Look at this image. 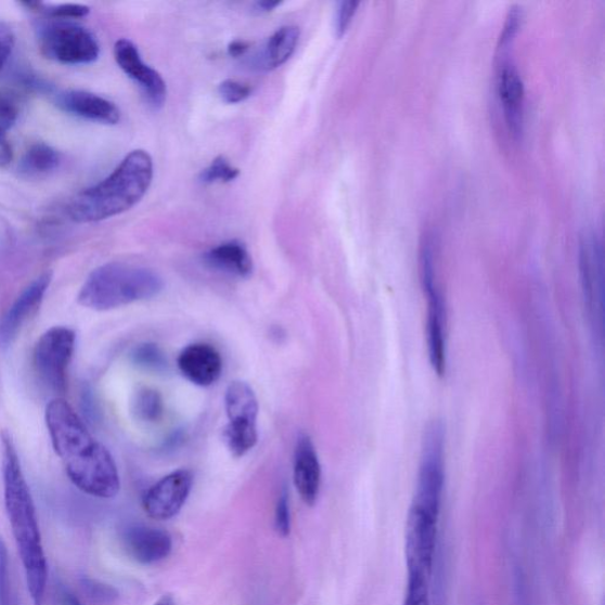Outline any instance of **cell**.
Listing matches in <instances>:
<instances>
[{"mask_svg": "<svg viewBox=\"0 0 605 605\" xmlns=\"http://www.w3.org/2000/svg\"><path fill=\"white\" fill-rule=\"evenodd\" d=\"M322 471L318 452L307 434H300L294 458V481L301 501L308 506L318 502L321 490Z\"/></svg>", "mask_w": 605, "mask_h": 605, "instance_id": "cell-15", "label": "cell"}, {"mask_svg": "<svg viewBox=\"0 0 605 605\" xmlns=\"http://www.w3.org/2000/svg\"><path fill=\"white\" fill-rule=\"evenodd\" d=\"M206 266L216 271L247 279L253 274L254 261L240 242H228L210 248L204 256Z\"/></svg>", "mask_w": 605, "mask_h": 605, "instance_id": "cell-19", "label": "cell"}, {"mask_svg": "<svg viewBox=\"0 0 605 605\" xmlns=\"http://www.w3.org/2000/svg\"><path fill=\"white\" fill-rule=\"evenodd\" d=\"M4 503L34 605H46L48 562L34 498L10 434H2Z\"/></svg>", "mask_w": 605, "mask_h": 605, "instance_id": "cell-2", "label": "cell"}, {"mask_svg": "<svg viewBox=\"0 0 605 605\" xmlns=\"http://www.w3.org/2000/svg\"><path fill=\"white\" fill-rule=\"evenodd\" d=\"M38 41L43 54L68 65L94 63L100 56L98 39L85 26L72 21L39 23Z\"/></svg>", "mask_w": 605, "mask_h": 605, "instance_id": "cell-6", "label": "cell"}, {"mask_svg": "<svg viewBox=\"0 0 605 605\" xmlns=\"http://www.w3.org/2000/svg\"><path fill=\"white\" fill-rule=\"evenodd\" d=\"M15 43V34L7 23L0 22V72L5 67Z\"/></svg>", "mask_w": 605, "mask_h": 605, "instance_id": "cell-30", "label": "cell"}, {"mask_svg": "<svg viewBox=\"0 0 605 605\" xmlns=\"http://www.w3.org/2000/svg\"><path fill=\"white\" fill-rule=\"evenodd\" d=\"M131 359H133L136 364L149 368V370H160L166 364L163 351L159 347L151 344L138 347L131 353Z\"/></svg>", "mask_w": 605, "mask_h": 605, "instance_id": "cell-26", "label": "cell"}, {"mask_svg": "<svg viewBox=\"0 0 605 605\" xmlns=\"http://www.w3.org/2000/svg\"><path fill=\"white\" fill-rule=\"evenodd\" d=\"M226 408L229 424L222 432V439L233 456H244L258 441L259 407L252 386L233 381L227 389Z\"/></svg>", "mask_w": 605, "mask_h": 605, "instance_id": "cell-8", "label": "cell"}, {"mask_svg": "<svg viewBox=\"0 0 605 605\" xmlns=\"http://www.w3.org/2000/svg\"><path fill=\"white\" fill-rule=\"evenodd\" d=\"M274 529L275 532H278V535L282 538L291 536L292 516L291 505H288V497L286 491H283L279 499L278 506H275Z\"/></svg>", "mask_w": 605, "mask_h": 605, "instance_id": "cell-29", "label": "cell"}, {"mask_svg": "<svg viewBox=\"0 0 605 605\" xmlns=\"http://www.w3.org/2000/svg\"><path fill=\"white\" fill-rule=\"evenodd\" d=\"M239 176V168L233 167L226 156H218L203 170L201 180L204 183L230 182Z\"/></svg>", "mask_w": 605, "mask_h": 605, "instance_id": "cell-25", "label": "cell"}, {"mask_svg": "<svg viewBox=\"0 0 605 605\" xmlns=\"http://www.w3.org/2000/svg\"><path fill=\"white\" fill-rule=\"evenodd\" d=\"M51 280V272L42 273L12 302L0 322V345L9 347L16 339L22 327L41 307Z\"/></svg>", "mask_w": 605, "mask_h": 605, "instance_id": "cell-14", "label": "cell"}, {"mask_svg": "<svg viewBox=\"0 0 605 605\" xmlns=\"http://www.w3.org/2000/svg\"><path fill=\"white\" fill-rule=\"evenodd\" d=\"M218 91L222 101L235 104L252 96L253 88L240 81L227 80L220 83Z\"/></svg>", "mask_w": 605, "mask_h": 605, "instance_id": "cell-28", "label": "cell"}, {"mask_svg": "<svg viewBox=\"0 0 605 605\" xmlns=\"http://www.w3.org/2000/svg\"><path fill=\"white\" fill-rule=\"evenodd\" d=\"M441 574V568H440ZM443 576L442 574L438 578L437 590L434 591L432 605H445V591H443Z\"/></svg>", "mask_w": 605, "mask_h": 605, "instance_id": "cell-35", "label": "cell"}, {"mask_svg": "<svg viewBox=\"0 0 605 605\" xmlns=\"http://www.w3.org/2000/svg\"><path fill=\"white\" fill-rule=\"evenodd\" d=\"M154 605H177V604L172 596L165 595L159 601H157Z\"/></svg>", "mask_w": 605, "mask_h": 605, "instance_id": "cell-37", "label": "cell"}, {"mask_svg": "<svg viewBox=\"0 0 605 605\" xmlns=\"http://www.w3.org/2000/svg\"><path fill=\"white\" fill-rule=\"evenodd\" d=\"M0 605H12L10 558L2 536H0Z\"/></svg>", "mask_w": 605, "mask_h": 605, "instance_id": "cell-27", "label": "cell"}, {"mask_svg": "<svg viewBox=\"0 0 605 605\" xmlns=\"http://www.w3.org/2000/svg\"><path fill=\"white\" fill-rule=\"evenodd\" d=\"M121 541L127 555L142 565L166 559L173 549L172 537L167 531L144 524L128 525Z\"/></svg>", "mask_w": 605, "mask_h": 605, "instance_id": "cell-13", "label": "cell"}, {"mask_svg": "<svg viewBox=\"0 0 605 605\" xmlns=\"http://www.w3.org/2000/svg\"><path fill=\"white\" fill-rule=\"evenodd\" d=\"M442 502L414 495L404 539L407 576L433 578L436 567Z\"/></svg>", "mask_w": 605, "mask_h": 605, "instance_id": "cell-5", "label": "cell"}, {"mask_svg": "<svg viewBox=\"0 0 605 605\" xmlns=\"http://www.w3.org/2000/svg\"><path fill=\"white\" fill-rule=\"evenodd\" d=\"M281 3L280 2H269V0H266V2H257L255 4V10L257 12H270L273 11L275 8L280 7Z\"/></svg>", "mask_w": 605, "mask_h": 605, "instance_id": "cell-36", "label": "cell"}, {"mask_svg": "<svg viewBox=\"0 0 605 605\" xmlns=\"http://www.w3.org/2000/svg\"><path fill=\"white\" fill-rule=\"evenodd\" d=\"M57 605H83L72 590L63 584L56 587Z\"/></svg>", "mask_w": 605, "mask_h": 605, "instance_id": "cell-33", "label": "cell"}, {"mask_svg": "<svg viewBox=\"0 0 605 605\" xmlns=\"http://www.w3.org/2000/svg\"><path fill=\"white\" fill-rule=\"evenodd\" d=\"M163 411V399L159 392L144 389L138 394L136 412L140 419L153 423V421L160 419Z\"/></svg>", "mask_w": 605, "mask_h": 605, "instance_id": "cell-24", "label": "cell"}, {"mask_svg": "<svg viewBox=\"0 0 605 605\" xmlns=\"http://www.w3.org/2000/svg\"><path fill=\"white\" fill-rule=\"evenodd\" d=\"M420 274L427 298V344L429 361L434 372L439 376L446 373L447 340L446 309L434 269L433 245L426 240L420 252Z\"/></svg>", "mask_w": 605, "mask_h": 605, "instance_id": "cell-9", "label": "cell"}, {"mask_svg": "<svg viewBox=\"0 0 605 605\" xmlns=\"http://www.w3.org/2000/svg\"><path fill=\"white\" fill-rule=\"evenodd\" d=\"M193 486L189 469H178L157 481L143 497V509L155 520L175 518L186 504Z\"/></svg>", "mask_w": 605, "mask_h": 605, "instance_id": "cell-11", "label": "cell"}, {"mask_svg": "<svg viewBox=\"0 0 605 605\" xmlns=\"http://www.w3.org/2000/svg\"><path fill=\"white\" fill-rule=\"evenodd\" d=\"M249 49V44L245 41H233L229 46V55L232 57H241L246 54V51Z\"/></svg>", "mask_w": 605, "mask_h": 605, "instance_id": "cell-34", "label": "cell"}, {"mask_svg": "<svg viewBox=\"0 0 605 605\" xmlns=\"http://www.w3.org/2000/svg\"><path fill=\"white\" fill-rule=\"evenodd\" d=\"M61 156L54 149L43 142H37L26 151L21 163V170L28 176H43L55 170Z\"/></svg>", "mask_w": 605, "mask_h": 605, "instance_id": "cell-21", "label": "cell"}, {"mask_svg": "<svg viewBox=\"0 0 605 605\" xmlns=\"http://www.w3.org/2000/svg\"><path fill=\"white\" fill-rule=\"evenodd\" d=\"M497 89L510 133L518 138L523 128L524 86L515 65L503 63L499 69Z\"/></svg>", "mask_w": 605, "mask_h": 605, "instance_id": "cell-18", "label": "cell"}, {"mask_svg": "<svg viewBox=\"0 0 605 605\" xmlns=\"http://www.w3.org/2000/svg\"><path fill=\"white\" fill-rule=\"evenodd\" d=\"M9 129L0 125V167H7L13 159V152L8 139Z\"/></svg>", "mask_w": 605, "mask_h": 605, "instance_id": "cell-32", "label": "cell"}, {"mask_svg": "<svg viewBox=\"0 0 605 605\" xmlns=\"http://www.w3.org/2000/svg\"><path fill=\"white\" fill-rule=\"evenodd\" d=\"M580 269L585 308L591 325L603 331L604 267L602 245L595 233H587L580 246Z\"/></svg>", "mask_w": 605, "mask_h": 605, "instance_id": "cell-10", "label": "cell"}, {"mask_svg": "<svg viewBox=\"0 0 605 605\" xmlns=\"http://www.w3.org/2000/svg\"><path fill=\"white\" fill-rule=\"evenodd\" d=\"M59 107L85 120L116 125L121 120V112L116 104L90 91L68 90L57 98Z\"/></svg>", "mask_w": 605, "mask_h": 605, "instance_id": "cell-17", "label": "cell"}, {"mask_svg": "<svg viewBox=\"0 0 605 605\" xmlns=\"http://www.w3.org/2000/svg\"><path fill=\"white\" fill-rule=\"evenodd\" d=\"M152 179L151 155L141 150L133 151L110 177L74 196L68 208L69 217L78 223H91L123 215L143 198Z\"/></svg>", "mask_w": 605, "mask_h": 605, "instance_id": "cell-3", "label": "cell"}, {"mask_svg": "<svg viewBox=\"0 0 605 605\" xmlns=\"http://www.w3.org/2000/svg\"><path fill=\"white\" fill-rule=\"evenodd\" d=\"M481 605V604H480Z\"/></svg>", "mask_w": 605, "mask_h": 605, "instance_id": "cell-38", "label": "cell"}, {"mask_svg": "<svg viewBox=\"0 0 605 605\" xmlns=\"http://www.w3.org/2000/svg\"><path fill=\"white\" fill-rule=\"evenodd\" d=\"M359 5L360 3L358 2L339 3L336 15V33L338 37H342L347 33Z\"/></svg>", "mask_w": 605, "mask_h": 605, "instance_id": "cell-31", "label": "cell"}, {"mask_svg": "<svg viewBox=\"0 0 605 605\" xmlns=\"http://www.w3.org/2000/svg\"><path fill=\"white\" fill-rule=\"evenodd\" d=\"M114 56L118 67L136 81L154 110H159L167 98V86L163 76L141 59L139 49L129 39H118L114 47Z\"/></svg>", "mask_w": 605, "mask_h": 605, "instance_id": "cell-12", "label": "cell"}, {"mask_svg": "<svg viewBox=\"0 0 605 605\" xmlns=\"http://www.w3.org/2000/svg\"><path fill=\"white\" fill-rule=\"evenodd\" d=\"M80 584L87 598L100 605H112L120 596L113 585L94 580L91 577H82Z\"/></svg>", "mask_w": 605, "mask_h": 605, "instance_id": "cell-23", "label": "cell"}, {"mask_svg": "<svg viewBox=\"0 0 605 605\" xmlns=\"http://www.w3.org/2000/svg\"><path fill=\"white\" fill-rule=\"evenodd\" d=\"M76 348V334L67 326L49 329L34 349V370L38 379L62 398L67 391L68 372Z\"/></svg>", "mask_w": 605, "mask_h": 605, "instance_id": "cell-7", "label": "cell"}, {"mask_svg": "<svg viewBox=\"0 0 605 605\" xmlns=\"http://www.w3.org/2000/svg\"><path fill=\"white\" fill-rule=\"evenodd\" d=\"M433 578L408 576L402 605H432Z\"/></svg>", "mask_w": 605, "mask_h": 605, "instance_id": "cell-22", "label": "cell"}, {"mask_svg": "<svg viewBox=\"0 0 605 605\" xmlns=\"http://www.w3.org/2000/svg\"><path fill=\"white\" fill-rule=\"evenodd\" d=\"M298 39L299 29L297 26H283L269 38V41L260 51L256 59V67L259 70L267 72L278 69L293 56Z\"/></svg>", "mask_w": 605, "mask_h": 605, "instance_id": "cell-20", "label": "cell"}, {"mask_svg": "<svg viewBox=\"0 0 605 605\" xmlns=\"http://www.w3.org/2000/svg\"><path fill=\"white\" fill-rule=\"evenodd\" d=\"M164 288L155 271L125 262H108L88 275L77 300L85 308L108 311L152 299Z\"/></svg>", "mask_w": 605, "mask_h": 605, "instance_id": "cell-4", "label": "cell"}, {"mask_svg": "<svg viewBox=\"0 0 605 605\" xmlns=\"http://www.w3.org/2000/svg\"><path fill=\"white\" fill-rule=\"evenodd\" d=\"M46 423L65 473L83 493L112 499L120 492V475L114 458L87 428L83 420L63 398L51 400Z\"/></svg>", "mask_w": 605, "mask_h": 605, "instance_id": "cell-1", "label": "cell"}, {"mask_svg": "<svg viewBox=\"0 0 605 605\" xmlns=\"http://www.w3.org/2000/svg\"><path fill=\"white\" fill-rule=\"evenodd\" d=\"M178 366L192 384L209 387L217 383L222 372V360L216 348L195 344L183 349L178 358Z\"/></svg>", "mask_w": 605, "mask_h": 605, "instance_id": "cell-16", "label": "cell"}]
</instances>
